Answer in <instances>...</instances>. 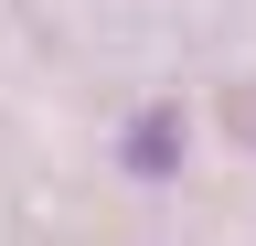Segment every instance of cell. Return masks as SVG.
<instances>
[{"label": "cell", "instance_id": "obj_1", "mask_svg": "<svg viewBox=\"0 0 256 246\" xmlns=\"http://www.w3.org/2000/svg\"><path fill=\"white\" fill-rule=\"evenodd\" d=\"M171 150H182V118H171V107H150V118H139V139H128V161H139V171H171Z\"/></svg>", "mask_w": 256, "mask_h": 246}]
</instances>
